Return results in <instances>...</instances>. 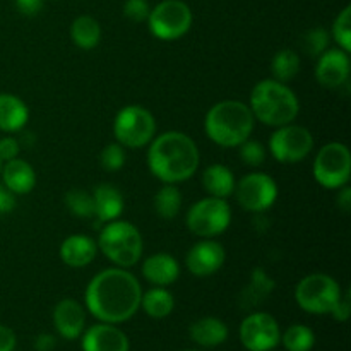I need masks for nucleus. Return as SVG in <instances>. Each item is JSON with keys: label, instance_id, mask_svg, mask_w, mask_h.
<instances>
[{"label": "nucleus", "instance_id": "nucleus-1", "mask_svg": "<svg viewBox=\"0 0 351 351\" xmlns=\"http://www.w3.org/2000/svg\"><path fill=\"white\" fill-rule=\"evenodd\" d=\"M143 288L132 273L123 267L99 271L88 283L86 308L99 322L120 324L139 311Z\"/></svg>", "mask_w": 351, "mask_h": 351}, {"label": "nucleus", "instance_id": "nucleus-2", "mask_svg": "<svg viewBox=\"0 0 351 351\" xmlns=\"http://www.w3.org/2000/svg\"><path fill=\"white\" fill-rule=\"evenodd\" d=\"M147 167L158 180L180 184L197 171L199 149L187 134L168 130L151 143L147 149Z\"/></svg>", "mask_w": 351, "mask_h": 351}, {"label": "nucleus", "instance_id": "nucleus-3", "mask_svg": "<svg viewBox=\"0 0 351 351\" xmlns=\"http://www.w3.org/2000/svg\"><path fill=\"white\" fill-rule=\"evenodd\" d=\"M254 119L249 105L237 99H225L209 108L204 119V130L209 139L221 147H239L250 137Z\"/></svg>", "mask_w": 351, "mask_h": 351}, {"label": "nucleus", "instance_id": "nucleus-4", "mask_svg": "<svg viewBox=\"0 0 351 351\" xmlns=\"http://www.w3.org/2000/svg\"><path fill=\"white\" fill-rule=\"evenodd\" d=\"M249 108L254 119L264 125L281 127L297 119L300 101L287 84L274 79H264L254 86Z\"/></svg>", "mask_w": 351, "mask_h": 351}, {"label": "nucleus", "instance_id": "nucleus-5", "mask_svg": "<svg viewBox=\"0 0 351 351\" xmlns=\"http://www.w3.org/2000/svg\"><path fill=\"white\" fill-rule=\"evenodd\" d=\"M96 245L108 261L123 269L139 263L144 249L143 235L137 226L120 219H113L101 230Z\"/></svg>", "mask_w": 351, "mask_h": 351}, {"label": "nucleus", "instance_id": "nucleus-6", "mask_svg": "<svg viewBox=\"0 0 351 351\" xmlns=\"http://www.w3.org/2000/svg\"><path fill=\"white\" fill-rule=\"evenodd\" d=\"M341 295L343 291L338 281L322 273L308 274L295 288V300L298 307L314 315L331 314Z\"/></svg>", "mask_w": 351, "mask_h": 351}, {"label": "nucleus", "instance_id": "nucleus-7", "mask_svg": "<svg viewBox=\"0 0 351 351\" xmlns=\"http://www.w3.org/2000/svg\"><path fill=\"white\" fill-rule=\"evenodd\" d=\"M156 120L149 110L139 105H129L120 110L113 122V134L120 146L139 149L153 141Z\"/></svg>", "mask_w": 351, "mask_h": 351}, {"label": "nucleus", "instance_id": "nucleus-8", "mask_svg": "<svg viewBox=\"0 0 351 351\" xmlns=\"http://www.w3.org/2000/svg\"><path fill=\"white\" fill-rule=\"evenodd\" d=\"M192 10L184 0H163L151 9L147 16L149 31L161 41H175L189 33L192 26Z\"/></svg>", "mask_w": 351, "mask_h": 351}, {"label": "nucleus", "instance_id": "nucleus-9", "mask_svg": "<svg viewBox=\"0 0 351 351\" xmlns=\"http://www.w3.org/2000/svg\"><path fill=\"white\" fill-rule=\"evenodd\" d=\"M187 228L202 239H213L225 232L232 223V208L226 199L206 197L195 202L187 213Z\"/></svg>", "mask_w": 351, "mask_h": 351}, {"label": "nucleus", "instance_id": "nucleus-10", "mask_svg": "<svg viewBox=\"0 0 351 351\" xmlns=\"http://www.w3.org/2000/svg\"><path fill=\"white\" fill-rule=\"evenodd\" d=\"M314 177L324 189H341L351 177V154L346 144L329 143L314 160Z\"/></svg>", "mask_w": 351, "mask_h": 351}, {"label": "nucleus", "instance_id": "nucleus-11", "mask_svg": "<svg viewBox=\"0 0 351 351\" xmlns=\"http://www.w3.org/2000/svg\"><path fill=\"white\" fill-rule=\"evenodd\" d=\"M314 149V137L307 127L293 122L278 127L269 139V151L280 163L293 165L305 160Z\"/></svg>", "mask_w": 351, "mask_h": 351}, {"label": "nucleus", "instance_id": "nucleus-12", "mask_svg": "<svg viewBox=\"0 0 351 351\" xmlns=\"http://www.w3.org/2000/svg\"><path fill=\"white\" fill-rule=\"evenodd\" d=\"M237 202L250 213H263L273 208L278 199V185L273 177L263 171H254L245 175L239 184H235Z\"/></svg>", "mask_w": 351, "mask_h": 351}, {"label": "nucleus", "instance_id": "nucleus-13", "mask_svg": "<svg viewBox=\"0 0 351 351\" xmlns=\"http://www.w3.org/2000/svg\"><path fill=\"white\" fill-rule=\"evenodd\" d=\"M240 341L249 351H273L281 343L276 319L266 312H252L240 324Z\"/></svg>", "mask_w": 351, "mask_h": 351}, {"label": "nucleus", "instance_id": "nucleus-14", "mask_svg": "<svg viewBox=\"0 0 351 351\" xmlns=\"http://www.w3.org/2000/svg\"><path fill=\"white\" fill-rule=\"evenodd\" d=\"M226 259L225 247L221 243L215 242L211 239L201 240L195 243L191 250H189L187 257H185V264L187 269L191 271L194 276L206 278L211 274L218 273L223 267Z\"/></svg>", "mask_w": 351, "mask_h": 351}, {"label": "nucleus", "instance_id": "nucleus-15", "mask_svg": "<svg viewBox=\"0 0 351 351\" xmlns=\"http://www.w3.org/2000/svg\"><path fill=\"white\" fill-rule=\"evenodd\" d=\"M315 77L321 86L328 89H336L345 84L350 77V57L341 48L326 50L319 55Z\"/></svg>", "mask_w": 351, "mask_h": 351}, {"label": "nucleus", "instance_id": "nucleus-16", "mask_svg": "<svg viewBox=\"0 0 351 351\" xmlns=\"http://www.w3.org/2000/svg\"><path fill=\"white\" fill-rule=\"evenodd\" d=\"M82 351H129V338L117 324L99 322L82 332Z\"/></svg>", "mask_w": 351, "mask_h": 351}, {"label": "nucleus", "instance_id": "nucleus-17", "mask_svg": "<svg viewBox=\"0 0 351 351\" xmlns=\"http://www.w3.org/2000/svg\"><path fill=\"white\" fill-rule=\"evenodd\" d=\"M53 326L64 339L74 341L81 338L86 326V312L79 302L64 298L53 308Z\"/></svg>", "mask_w": 351, "mask_h": 351}, {"label": "nucleus", "instance_id": "nucleus-18", "mask_svg": "<svg viewBox=\"0 0 351 351\" xmlns=\"http://www.w3.org/2000/svg\"><path fill=\"white\" fill-rule=\"evenodd\" d=\"M143 276L154 287H170L180 276V266L170 254H153L143 264Z\"/></svg>", "mask_w": 351, "mask_h": 351}, {"label": "nucleus", "instance_id": "nucleus-19", "mask_svg": "<svg viewBox=\"0 0 351 351\" xmlns=\"http://www.w3.org/2000/svg\"><path fill=\"white\" fill-rule=\"evenodd\" d=\"M98 245L91 237L86 235H71L62 242L60 259L71 267H86L95 261Z\"/></svg>", "mask_w": 351, "mask_h": 351}, {"label": "nucleus", "instance_id": "nucleus-20", "mask_svg": "<svg viewBox=\"0 0 351 351\" xmlns=\"http://www.w3.org/2000/svg\"><path fill=\"white\" fill-rule=\"evenodd\" d=\"M2 180L3 185L14 194H29L36 185V173L34 168L27 161L14 158L2 165Z\"/></svg>", "mask_w": 351, "mask_h": 351}, {"label": "nucleus", "instance_id": "nucleus-21", "mask_svg": "<svg viewBox=\"0 0 351 351\" xmlns=\"http://www.w3.org/2000/svg\"><path fill=\"white\" fill-rule=\"evenodd\" d=\"M189 335L195 345L202 348H216L228 338V326L218 317H202L192 322Z\"/></svg>", "mask_w": 351, "mask_h": 351}, {"label": "nucleus", "instance_id": "nucleus-22", "mask_svg": "<svg viewBox=\"0 0 351 351\" xmlns=\"http://www.w3.org/2000/svg\"><path fill=\"white\" fill-rule=\"evenodd\" d=\"M93 201H95V216L99 221L110 223L119 219L123 211V195L115 185L99 184L93 191Z\"/></svg>", "mask_w": 351, "mask_h": 351}, {"label": "nucleus", "instance_id": "nucleus-23", "mask_svg": "<svg viewBox=\"0 0 351 351\" xmlns=\"http://www.w3.org/2000/svg\"><path fill=\"white\" fill-rule=\"evenodd\" d=\"M274 280L263 269V267H256L250 273V280L247 287L243 288L240 293V307L250 311V308L257 307L263 304L267 297L274 291Z\"/></svg>", "mask_w": 351, "mask_h": 351}, {"label": "nucleus", "instance_id": "nucleus-24", "mask_svg": "<svg viewBox=\"0 0 351 351\" xmlns=\"http://www.w3.org/2000/svg\"><path fill=\"white\" fill-rule=\"evenodd\" d=\"M29 120V110L26 103L9 93H0V130L17 132Z\"/></svg>", "mask_w": 351, "mask_h": 351}, {"label": "nucleus", "instance_id": "nucleus-25", "mask_svg": "<svg viewBox=\"0 0 351 351\" xmlns=\"http://www.w3.org/2000/svg\"><path fill=\"white\" fill-rule=\"evenodd\" d=\"M233 171L225 165H209L202 173V185L211 197L226 199L235 191Z\"/></svg>", "mask_w": 351, "mask_h": 351}, {"label": "nucleus", "instance_id": "nucleus-26", "mask_svg": "<svg viewBox=\"0 0 351 351\" xmlns=\"http://www.w3.org/2000/svg\"><path fill=\"white\" fill-rule=\"evenodd\" d=\"M71 38L75 47L82 50H93L101 40V26L91 16H79L72 21Z\"/></svg>", "mask_w": 351, "mask_h": 351}, {"label": "nucleus", "instance_id": "nucleus-27", "mask_svg": "<svg viewBox=\"0 0 351 351\" xmlns=\"http://www.w3.org/2000/svg\"><path fill=\"white\" fill-rule=\"evenodd\" d=\"M141 307L144 308L149 317L153 319H165L173 312L175 298L167 288L154 287L143 293L141 297Z\"/></svg>", "mask_w": 351, "mask_h": 351}, {"label": "nucleus", "instance_id": "nucleus-28", "mask_svg": "<svg viewBox=\"0 0 351 351\" xmlns=\"http://www.w3.org/2000/svg\"><path fill=\"white\" fill-rule=\"evenodd\" d=\"M298 71H300V57L291 48L280 50L271 60V74L274 81H280L283 84L290 82L298 74Z\"/></svg>", "mask_w": 351, "mask_h": 351}, {"label": "nucleus", "instance_id": "nucleus-29", "mask_svg": "<svg viewBox=\"0 0 351 351\" xmlns=\"http://www.w3.org/2000/svg\"><path fill=\"white\" fill-rule=\"evenodd\" d=\"M182 209V194L173 184H167L154 195V211L160 218H177Z\"/></svg>", "mask_w": 351, "mask_h": 351}, {"label": "nucleus", "instance_id": "nucleus-30", "mask_svg": "<svg viewBox=\"0 0 351 351\" xmlns=\"http://www.w3.org/2000/svg\"><path fill=\"white\" fill-rule=\"evenodd\" d=\"M287 351H311L315 345V335L308 326L293 324L281 335Z\"/></svg>", "mask_w": 351, "mask_h": 351}, {"label": "nucleus", "instance_id": "nucleus-31", "mask_svg": "<svg viewBox=\"0 0 351 351\" xmlns=\"http://www.w3.org/2000/svg\"><path fill=\"white\" fill-rule=\"evenodd\" d=\"M65 206L77 218H93L95 216V201L93 194L82 189H71L65 194Z\"/></svg>", "mask_w": 351, "mask_h": 351}, {"label": "nucleus", "instance_id": "nucleus-32", "mask_svg": "<svg viewBox=\"0 0 351 351\" xmlns=\"http://www.w3.org/2000/svg\"><path fill=\"white\" fill-rule=\"evenodd\" d=\"M332 38L343 51H351V7L346 5L332 24Z\"/></svg>", "mask_w": 351, "mask_h": 351}, {"label": "nucleus", "instance_id": "nucleus-33", "mask_svg": "<svg viewBox=\"0 0 351 351\" xmlns=\"http://www.w3.org/2000/svg\"><path fill=\"white\" fill-rule=\"evenodd\" d=\"M329 45V33L324 27H314L308 29L302 38V48L311 57H319L328 50Z\"/></svg>", "mask_w": 351, "mask_h": 351}, {"label": "nucleus", "instance_id": "nucleus-34", "mask_svg": "<svg viewBox=\"0 0 351 351\" xmlns=\"http://www.w3.org/2000/svg\"><path fill=\"white\" fill-rule=\"evenodd\" d=\"M239 149L240 158H242L243 163L249 165V167H261V165L266 161V147H264L259 141H243L239 146Z\"/></svg>", "mask_w": 351, "mask_h": 351}, {"label": "nucleus", "instance_id": "nucleus-35", "mask_svg": "<svg viewBox=\"0 0 351 351\" xmlns=\"http://www.w3.org/2000/svg\"><path fill=\"white\" fill-rule=\"evenodd\" d=\"M99 163L106 171H117L125 165V151L119 143L108 144L99 154Z\"/></svg>", "mask_w": 351, "mask_h": 351}, {"label": "nucleus", "instance_id": "nucleus-36", "mask_svg": "<svg viewBox=\"0 0 351 351\" xmlns=\"http://www.w3.org/2000/svg\"><path fill=\"white\" fill-rule=\"evenodd\" d=\"M151 12L147 0H125L123 3V16L132 23H144Z\"/></svg>", "mask_w": 351, "mask_h": 351}, {"label": "nucleus", "instance_id": "nucleus-37", "mask_svg": "<svg viewBox=\"0 0 351 351\" xmlns=\"http://www.w3.org/2000/svg\"><path fill=\"white\" fill-rule=\"evenodd\" d=\"M19 151H21V146L14 137L7 136L0 139V161H2V163L17 158Z\"/></svg>", "mask_w": 351, "mask_h": 351}, {"label": "nucleus", "instance_id": "nucleus-38", "mask_svg": "<svg viewBox=\"0 0 351 351\" xmlns=\"http://www.w3.org/2000/svg\"><path fill=\"white\" fill-rule=\"evenodd\" d=\"M350 302H351V291L346 290L345 293L341 295V298H339V300H338V304L335 305V308H332V311H331V315L338 322L348 321L350 311H351Z\"/></svg>", "mask_w": 351, "mask_h": 351}, {"label": "nucleus", "instance_id": "nucleus-39", "mask_svg": "<svg viewBox=\"0 0 351 351\" xmlns=\"http://www.w3.org/2000/svg\"><path fill=\"white\" fill-rule=\"evenodd\" d=\"M14 3H16V9L27 17L36 16L43 9V0H14Z\"/></svg>", "mask_w": 351, "mask_h": 351}, {"label": "nucleus", "instance_id": "nucleus-40", "mask_svg": "<svg viewBox=\"0 0 351 351\" xmlns=\"http://www.w3.org/2000/svg\"><path fill=\"white\" fill-rule=\"evenodd\" d=\"M16 208V194L10 192L3 184H0V215L10 213Z\"/></svg>", "mask_w": 351, "mask_h": 351}, {"label": "nucleus", "instance_id": "nucleus-41", "mask_svg": "<svg viewBox=\"0 0 351 351\" xmlns=\"http://www.w3.org/2000/svg\"><path fill=\"white\" fill-rule=\"evenodd\" d=\"M16 348V335L10 328L0 324V351H14Z\"/></svg>", "mask_w": 351, "mask_h": 351}, {"label": "nucleus", "instance_id": "nucleus-42", "mask_svg": "<svg viewBox=\"0 0 351 351\" xmlns=\"http://www.w3.org/2000/svg\"><path fill=\"white\" fill-rule=\"evenodd\" d=\"M57 346V339L50 332H41L34 339V350L36 351H53Z\"/></svg>", "mask_w": 351, "mask_h": 351}, {"label": "nucleus", "instance_id": "nucleus-43", "mask_svg": "<svg viewBox=\"0 0 351 351\" xmlns=\"http://www.w3.org/2000/svg\"><path fill=\"white\" fill-rule=\"evenodd\" d=\"M336 202H338V208L341 209L343 213L351 211V189L348 185L341 187V191L338 192V199H336Z\"/></svg>", "mask_w": 351, "mask_h": 351}, {"label": "nucleus", "instance_id": "nucleus-44", "mask_svg": "<svg viewBox=\"0 0 351 351\" xmlns=\"http://www.w3.org/2000/svg\"><path fill=\"white\" fill-rule=\"evenodd\" d=\"M2 165H3V163H2V161H0V171H2Z\"/></svg>", "mask_w": 351, "mask_h": 351}, {"label": "nucleus", "instance_id": "nucleus-45", "mask_svg": "<svg viewBox=\"0 0 351 351\" xmlns=\"http://www.w3.org/2000/svg\"><path fill=\"white\" fill-rule=\"evenodd\" d=\"M184 351H199V350H184Z\"/></svg>", "mask_w": 351, "mask_h": 351}]
</instances>
